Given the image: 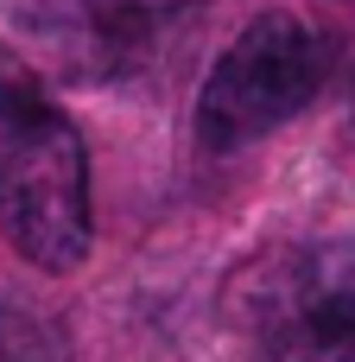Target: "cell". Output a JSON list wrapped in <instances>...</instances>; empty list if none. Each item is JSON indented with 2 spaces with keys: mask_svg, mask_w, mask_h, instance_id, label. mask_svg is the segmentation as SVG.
I'll use <instances>...</instances> for the list:
<instances>
[{
  "mask_svg": "<svg viewBox=\"0 0 355 362\" xmlns=\"http://www.w3.org/2000/svg\"><path fill=\"white\" fill-rule=\"evenodd\" d=\"M0 229L44 274H70L89 255L83 140L44 95L19 83H0Z\"/></svg>",
  "mask_w": 355,
  "mask_h": 362,
  "instance_id": "obj_1",
  "label": "cell"
},
{
  "mask_svg": "<svg viewBox=\"0 0 355 362\" xmlns=\"http://www.w3.org/2000/svg\"><path fill=\"white\" fill-rule=\"evenodd\" d=\"M330 76V38L299 13L248 19L197 95V140L210 153H241L260 134L286 127Z\"/></svg>",
  "mask_w": 355,
  "mask_h": 362,
  "instance_id": "obj_2",
  "label": "cell"
},
{
  "mask_svg": "<svg viewBox=\"0 0 355 362\" xmlns=\"http://www.w3.org/2000/svg\"><path fill=\"white\" fill-rule=\"evenodd\" d=\"M248 362H355V248L273 261L248 299Z\"/></svg>",
  "mask_w": 355,
  "mask_h": 362,
  "instance_id": "obj_3",
  "label": "cell"
},
{
  "mask_svg": "<svg viewBox=\"0 0 355 362\" xmlns=\"http://www.w3.org/2000/svg\"><path fill=\"white\" fill-rule=\"evenodd\" d=\"M0 362H57V337L6 299H0Z\"/></svg>",
  "mask_w": 355,
  "mask_h": 362,
  "instance_id": "obj_4",
  "label": "cell"
},
{
  "mask_svg": "<svg viewBox=\"0 0 355 362\" xmlns=\"http://www.w3.org/2000/svg\"><path fill=\"white\" fill-rule=\"evenodd\" d=\"M349 127H355V102H349Z\"/></svg>",
  "mask_w": 355,
  "mask_h": 362,
  "instance_id": "obj_5",
  "label": "cell"
}]
</instances>
